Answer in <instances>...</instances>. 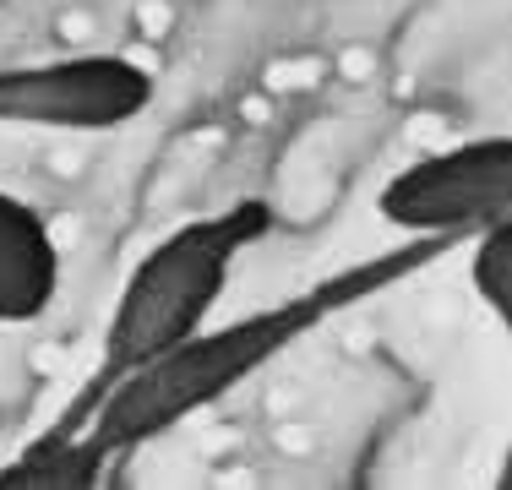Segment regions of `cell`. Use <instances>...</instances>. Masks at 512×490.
Segmentation results:
<instances>
[{
	"label": "cell",
	"mask_w": 512,
	"mask_h": 490,
	"mask_svg": "<svg viewBox=\"0 0 512 490\" xmlns=\"http://www.w3.org/2000/svg\"><path fill=\"white\" fill-rule=\"evenodd\" d=\"M458 245V235H425L387 251L376 262H360L349 273L327 278L295 300L273 305V311L240 316L229 327H197L191 338L158 349L153 360H142L137 371H126L115 387L99 398V409L88 414V436H44L39 447H28L17 463L0 469V490H88L99 485V474L109 463L131 458L142 441L164 436L169 425H180L186 414L218 403L229 387H240L251 371H262L267 360L289 349L300 333H311L316 322H327L344 305H360L365 294L387 289L393 278L414 273V267L436 262Z\"/></svg>",
	"instance_id": "6da1fadb"
},
{
	"label": "cell",
	"mask_w": 512,
	"mask_h": 490,
	"mask_svg": "<svg viewBox=\"0 0 512 490\" xmlns=\"http://www.w3.org/2000/svg\"><path fill=\"white\" fill-rule=\"evenodd\" d=\"M273 229V207L262 196H246L229 213L197 218V224L175 229L131 267L126 289L115 300V322L104 333V365L93 371L88 392L66 409V420L55 425L50 436H71L82 431L99 398L120 382L126 371H137L142 360H153L158 349L191 338L207 322V311L218 305V294L229 284V267L246 251L251 240H262Z\"/></svg>",
	"instance_id": "7a4b0ae2"
},
{
	"label": "cell",
	"mask_w": 512,
	"mask_h": 490,
	"mask_svg": "<svg viewBox=\"0 0 512 490\" xmlns=\"http://www.w3.org/2000/svg\"><path fill=\"white\" fill-rule=\"evenodd\" d=\"M512 202V142L480 137L447 153L414 158L376 196V213L414 235H480L502 224Z\"/></svg>",
	"instance_id": "3957f363"
},
{
	"label": "cell",
	"mask_w": 512,
	"mask_h": 490,
	"mask_svg": "<svg viewBox=\"0 0 512 490\" xmlns=\"http://www.w3.org/2000/svg\"><path fill=\"white\" fill-rule=\"evenodd\" d=\"M153 104V77L120 55H71L0 71V120L60 131H109Z\"/></svg>",
	"instance_id": "277c9868"
},
{
	"label": "cell",
	"mask_w": 512,
	"mask_h": 490,
	"mask_svg": "<svg viewBox=\"0 0 512 490\" xmlns=\"http://www.w3.org/2000/svg\"><path fill=\"white\" fill-rule=\"evenodd\" d=\"M60 289L55 235L28 202L0 191V322L22 327L50 311Z\"/></svg>",
	"instance_id": "5b68a950"
},
{
	"label": "cell",
	"mask_w": 512,
	"mask_h": 490,
	"mask_svg": "<svg viewBox=\"0 0 512 490\" xmlns=\"http://www.w3.org/2000/svg\"><path fill=\"white\" fill-rule=\"evenodd\" d=\"M474 289L502 322H512V224L480 229V256H474Z\"/></svg>",
	"instance_id": "8992f818"
}]
</instances>
